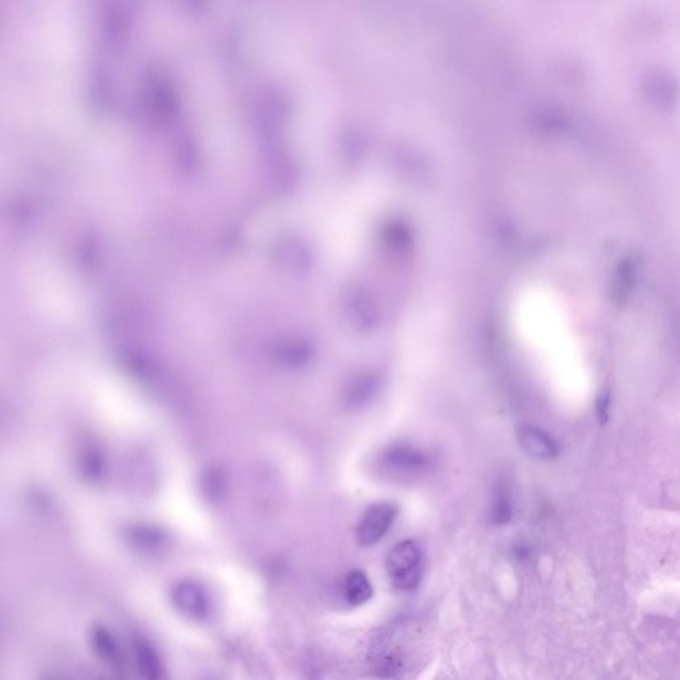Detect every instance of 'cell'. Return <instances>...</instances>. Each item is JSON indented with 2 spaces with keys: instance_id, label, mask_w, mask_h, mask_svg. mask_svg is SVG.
<instances>
[{
  "instance_id": "8",
  "label": "cell",
  "mask_w": 680,
  "mask_h": 680,
  "mask_svg": "<svg viewBox=\"0 0 680 680\" xmlns=\"http://www.w3.org/2000/svg\"><path fill=\"white\" fill-rule=\"evenodd\" d=\"M200 488L206 500L213 503L220 501L228 491V476L224 469L220 467L206 469L201 476Z\"/></svg>"
},
{
  "instance_id": "7",
  "label": "cell",
  "mask_w": 680,
  "mask_h": 680,
  "mask_svg": "<svg viewBox=\"0 0 680 680\" xmlns=\"http://www.w3.org/2000/svg\"><path fill=\"white\" fill-rule=\"evenodd\" d=\"M513 501L512 492L507 481H499L493 491L489 518L495 525H505L512 520Z\"/></svg>"
},
{
  "instance_id": "2",
  "label": "cell",
  "mask_w": 680,
  "mask_h": 680,
  "mask_svg": "<svg viewBox=\"0 0 680 680\" xmlns=\"http://www.w3.org/2000/svg\"><path fill=\"white\" fill-rule=\"evenodd\" d=\"M386 569L392 585L403 592L418 588L423 577V550L414 540L402 541L391 549Z\"/></svg>"
},
{
  "instance_id": "9",
  "label": "cell",
  "mask_w": 680,
  "mask_h": 680,
  "mask_svg": "<svg viewBox=\"0 0 680 680\" xmlns=\"http://www.w3.org/2000/svg\"><path fill=\"white\" fill-rule=\"evenodd\" d=\"M139 662L141 670L148 678L157 679L163 674V665H161L160 657L156 650L147 642H141L139 645Z\"/></svg>"
},
{
  "instance_id": "1",
  "label": "cell",
  "mask_w": 680,
  "mask_h": 680,
  "mask_svg": "<svg viewBox=\"0 0 680 680\" xmlns=\"http://www.w3.org/2000/svg\"><path fill=\"white\" fill-rule=\"evenodd\" d=\"M379 465L388 475L399 479H416L432 471L435 460L416 445L395 443L380 453Z\"/></svg>"
},
{
  "instance_id": "3",
  "label": "cell",
  "mask_w": 680,
  "mask_h": 680,
  "mask_svg": "<svg viewBox=\"0 0 680 680\" xmlns=\"http://www.w3.org/2000/svg\"><path fill=\"white\" fill-rule=\"evenodd\" d=\"M398 513L399 508L392 503L371 505L356 528V540L362 546L378 544L390 532Z\"/></svg>"
},
{
  "instance_id": "4",
  "label": "cell",
  "mask_w": 680,
  "mask_h": 680,
  "mask_svg": "<svg viewBox=\"0 0 680 680\" xmlns=\"http://www.w3.org/2000/svg\"><path fill=\"white\" fill-rule=\"evenodd\" d=\"M176 609L194 621H205L212 613V601L204 586L193 580H182L173 588Z\"/></svg>"
},
{
  "instance_id": "6",
  "label": "cell",
  "mask_w": 680,
  "mask_h": 680,
  "mask_svg": "<svg viewBox=\"0 0 680 680\" xmlns=\"http://www.w3.org/2000/svg\"><path fill=\"white\" fill-rule=\"evenodd\" d=\"M343 592L351 606H362L374 595L371 582L362 570H352L348 573L344 581Z\"/></svg>"
},
{
  "instance_id": "5",
  "label": "cell",
  "mask_w": 680,
  "mask_h": 680,
  "mask_svg": "<svg viewBox=\"0 0 680 680\" xmlns=\"http://www.w3.org/2000/svg\"><path fill=\"white\" fill-rule=\"evenodd\" d=\"M522 449L541 460H552L560 453V445L548 433L536 427H522L518 433Z\"/></svg>"
}]
</instances>
